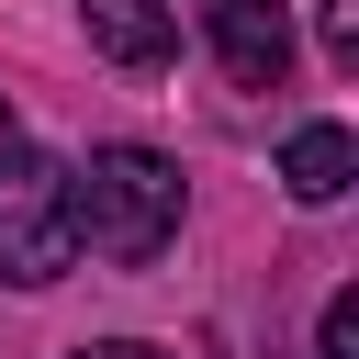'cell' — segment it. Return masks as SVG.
<instances>
[{
	"label": "cell",
	"instance_id": "6da1fadb",
	"mask_svg": "<svg viewBox=\"0 0 359 359\" xmlns=\"http://www.w3.org/2000/svg\"><path fill=\"white\" fill-rule=\"evenodd\" d=\"M67 224L112 269H146L180 236V168L157 146H90V168H67Z\"/></svg>",
	"mask_w": 359,
	"mask_h": 359
},
{
	"label": "cell",
	"instance_id": "7a4b0ae2",
	"mask_svg": "<svg viewBox=\"0 0 359 359\" xmlns=\"http://www.w3.org/2000/svg\"><path fill=\"white\" fill-rule=\"evenodd\" d=\"M79 269V224H67V168L56 157H11L0 168V280L45 292Z\"/></svg>",
	"mask_w": 359,
	"mask_h": 359
},
{
	"label": "cell",
	"instance_id": "3957f363",
	"mask_svg": "<svg viewBox=\"0 0 359 359\" xmlns=\"http://www.w3.org/2000/svg\"><path fill=\"white\" fill-rule=\"evenodd\" d=\"M213 56L236 90H280L292 79V0H213Z\"/></svg>",
	"mask_w": 359,
	"mask_h": 359
},
{
	"label": "cell",
	"instance_id": "277c9868",
	"mask_svg": "<svg viewBox=\"0 0 359 359\" xmlns=\"http://www.w3.org/2000/svg\"><path fill=\"white\" fill-rule=\"evenodd\" d=\"M79 22H90V45L112 67H168V45H180L168 0H79Z\"/></svg>",
	"mask_w": 359,
	"mask_h": 359
},
{
	"label": "cell",
	"instance_id": "5b68a950",
	"mask_svg": "<svg viewBox=\"0 0 359 359\" xmlns=\"http://www.w3.org/2000/svg\"><path fill=\"white\" fill-rule=\"evenodd\" d=\"M359 180V135L348 123H292V146H280V191L292 202H337Z\"/></svg>",
	"mask_w": 359,
	"mask_h": 359
},
{
	"label": "cell",
	"instance_id": "8992f818",
	"mask_svg": "<svg viewBox=\"0 0 359 359\" xmlns=\"http://www.w3.org/2000/svg\"><path fill=\"white\" fill-rule=\"evenodd\" d=\"M314 359H359V292H325V314H314Z\"/></svg>",
	"mask_w": 359,
	"mask_h": 359
},
{
	"label": "cell",
	"instance_id": "52a82bcc",
	"mask_svg": "<svg viewBox=\"0 0 359 359\" xmlns=\"http://www.w3.org/2000/svg\"><path fill=\"white\" fill-rule=\"evenodd\" d=\"M325 56L359 67V0H325Z\"/></svg>",
	"mask_w": 359,
	"mask_h": 359
},
{
	"label": "cell",
	"instance_id": "ba28073f",
	"mask_svg": "<svg viewBox=\"0 0 359 359\" xmlns=\"http://www.w3.org/2000/svg\"><path fill=\"white\" fill-rule=\"evenodd\" d=\"M67 359H168V348H146V337H101V348H67Z\"/></svg>",
	"mask_w": 359,
	"mask_h": 359
},
{
	"label": "cell",
	"instance_id": "9c48e42d",
	"mask_svg": "<svg viewBox=\"0 0 359 359\" xmlns=\"http://www.w3.org/2000/svg\"><path fill=\"white\" fill-rule=\"evenodd\" d=\"M11 157H22V135H11V101H0V168H11Z\"/></svg>",
	"mask_w": 359,
	"mask_h": 359
}]
</instances>
